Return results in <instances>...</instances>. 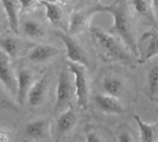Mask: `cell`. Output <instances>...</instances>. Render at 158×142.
Listing matches in <instances>:
<instances>
[{"label":"cell","mask_w":158,"mask_h":142,"mask_svg":"<svg viewBox=\"0 0 158 142\" xmlns=\"http://www.w3.org/2000/svg\"><path fill=\"white\" fill-rule=\"evenodd\" d=\"M61 51L51 44H38L32 47L28 54V59L33 63L47 62L57 56Z\"/></svg>","instance_id":"5bb4252c"},{"label":"cell","mask_w":158,"mask_h":142,"mask_svg":"<svg viewBox=\"0 0 158 142\" xmlns=\"http://www.w3.org/2000/svg\"><path fill=\"white\" fill-rule=\"evenodd\" d=\"M0 109L11 111V112H19L18 105L1 90H0Z\"/></svg>","instance_id":"603a6c76"},{"label":"cell","mask_w":158,"mask_h":142,"mask_svg":"<svg viewBox=\"0 0 158 142\" xmlns=\"http://www.w3.org/2000/svg\"><path fill=\"white\" fill-rule=\"evenodd\" d=\"M95 1H101V0H95Z\"/></svg>","instance_id":"1f68e13d"},{"label":"cell","mask_w":158,"mask_h":142,"mask_svg":"<svg viewBox=\"0 0 158 142\" xmlns=\"http://www.w3.org/2000/svg\"><path fill=\"white\" fill-rule=\"evenodd\" d=\"M22 11H31L41 6L40 0H18Z\"/></svg>","instance_id":"cb8c5ba5"},{"label":"cell","mask_w":158,"mask_h":142,"mask_svg":"<svg viewBox=\"0 0 158 142\" xmlns=\"http://www.w3.org/2000/svg\"><path fill=\"white\" fill-rule=\"evenodd\" d=\"M0 82L13 96L17 95V74L12 67L11 58L0 50Z\"/></svg>","instance_id":"ba28073f"},{"label":"cell","mask_w":158,"mask_h":142,"mask_svg":"<svg viewBox=\"0 0 158 142\" xmlns=\"http://www.w3.org/2000/svg\"><path fill=\"white\" fill-rule=\"evenodd\" d=\"M70 74L68 67L62 68L59 73L56 91V112H62L69 108L73 97H75L74 83L70 78Z\"/></svg>","instance_id":"277c9868"},{"label":"cell","mask_w":158,"mask_h":142,"mask_svg":"<svg viewBox=\"0 0 158 142\" xmlns=\"http://www.w3.org/2000/svg\"><path fill=\"white\" fill-rule=\"evenodd\" d=\"M102 8L103 12L109 13L113 18V24L109 32L119 38L137 57L138 40L136 39L133 18L128 0H114L108 5H103Z\"/></svg>","instance_id":"7a4b0ae2"},{"label":"cell","mask_w":158,"mask_h":142,"mask_svg":"<svg viewBox=\"0 0 158 142\" xmlns=\"http://www.w3.org/2000/svg\"><path fill=\"white\" fill-rule=\"evenodd\" d=\"M21 49V43L16 37L7 35L0 40V50L11 59L18 58L20 55Z\"/></svg>","instance_id":"d6986e66"},{"label":"cell","mask_w":158,"mask_h":142,"mask_svg":"<svg viewBox=\"0 0 158 142\" xmlns=\"http://www.w3.org/2000/svg\"><path fill=\"white\" fill-rule=\"evenodd\" d=\"M6 28V23H0V34L5 30Z\"/></svg>","instance_id":"f1b7e54d"},{"label":"cell","mask_w":158,"mask_h":142,"mask_svg":"<svg viewBox=\"0 0 158 142\" xmlns=\"http://www.w3.org/2000/svg\"><path fill=\"white\" fill-rule=\"evenodd\" d=\"M117 140L120 142H130L134 141V138L132 137V135L131 134V132H129L128 130H121V132H119L118 134L117 137Z\"/></svg>","instance_id":"d4e9b609"},{"label":"cell","mask_w":158,"mask_h":142,"mask_svg":"<svg viewBox=\"0 0 158 142\" xmlns=\"http://www.w3.org/2000/svg\"><path fill=\"white\" fill-rule=\"evenodd\" d=\"M33 74L27 68H22L17 73V95L16 99L19 104H23L33 84Z\"/></svg>","instance_id":"7c38bea8"},{"label":"cell","mask_w":158,"mask_h":142,"mask_svg":"<svg viewBox=\"0 0 158 142\" xmlns=\"http://www.w3.org/2000/svg\"><path fill=\"white\" fill-rule=\"evenodd\" d=\"M131 8L139 16L144 18L153 25H156L157 18L151 0H128Z\"/></svg>","instance_id":"2e32d148"},{"label":"cell","mask_w":158,"mask_h":142,"mask_svg":"<svg viewBox=\"0 0 158 142\" xmlns=\"http://www.w3.org/2000/svg\"><path fill=\"white\" fill-rule=\"evenodd\" d=\"M42 6L45 8V15L47 19L53 25H58L63 18V11L61 7L56 4V2H49L44 0H40Z\"/></svg>","instance_id":"ffe728a7"},{"label":"cell","mask_w":158,"mask_h":142,"mask_svg":"<svg viewBox=\"0 0 158 142\" xmlns=\"http://www.w3.org/2000/svg\"><path fill=\"white\" fill-rule=\"evenodd\" d=\"M58 1H59V2H61V3H66L68 0H58Z\"/></svg>","instance_id":"4dcf8cb0"},{"label":"cell","mask_w":158,"mask_h":142,"mask_svg":"<svg viewBox=\"0 0 158 142\" xmlns=\"http://www.w3.org/2000/svg\"><path fill=\"white\" fill-rule=\"evenodd\" d=\"M47 89L48 77L47 75H44L39 79L33 82L27 96V103L32 108L40 107L45 101L47 95Z\"/></svg>","instance_id":"8fae6325"},{"label":"cell","mask_w":158,"mask_h":142,"mask_svg":"<svg viewBox=\"0 0 158 142\" xmlns=\"http://www.w3.org/2000/svg\"><path fill=\"white\" fill-rule=\"evenodd\" d=\"M86 141L90 142H98L103 141L104 140L100 137V135H98V133L94 130V129H89L86 132V138H85Z\"/></svg>","instance_id":"484cf974"},{"label":"cell","mask_w":158,"mask_h":142,"mask_svg":"<svg viewBox=\"0 0 158 142\" xmlns=\"http://www.w3.org/2000/svg\"><path fill=\"white\" fill-rule=\"evenodd\" d=\"M94 101L99 110L106 115H124L127 109L119 98L106 93H97L94 95Z\"/></svg>","instance_id":"9c48e42d"},{"label":"cell","mask_w":158,"mask_h":142,"mask_svg":"<svg viewBox=\"0 0 158 142\" xmlns=\"http://www.w3.org/2000/svg\"><path fill=\"white\" fill-rule=\"evenodd\" d=\"M151 3H152V6H153V8L155 10V13L156 15V18L158 16V0H151Z\"/></svg>","instance_id":"83f0119b"},{"label":"cell","mask_w":158,"mask_h":142,"mask_svg":"<svg viewBox=\"0 0 158 142\" xmlns=\"http://www.w3.org/2000/svg\"><path fill=\"white\" fill-rule=\"evenodd\" d=\"M137 63L144 64L158 55V30L152 29L142 34L138 40Z\"/></svg>","instance_id":"52a82bcc"},{"label":"cell","mask_w":158,"mask_h":142,"mask_svg":"<svg viewBox=\"0 0 158 142\" xmlns=\"http://www.w3.org/2000/svg\"><path fill=\"white\" fill-rule=\"evenodd\" d=\"M47 130H48V123L44 118H40L31 121L28 123L25 128L26 135L33 140L44 139L47 135Z\"/></svg>","instance_id":"ac0fdd59"},{"label":"cell","mask_w":158,"mask_h":142,"mask_svg":"<svg viewBox=\"0 0 158 142\" xmlns=\"http://www.w3.org/2000/svg\"><path fill=\"white\" fill-rule=\"evenodd\" d=\"M102 4L74 10L69 15L68 33L70 35H77L82 32L91 25V20L97 13H102Z\"/></svg>","instance_id":"5b68a950"},{"label":"cell","mask_w":158,"mask_h":142,"mask_svg":"<svg viewBox=\"0 0 158 142\" xmlns=\"http://www.w3.org/2000/svg\"><path fill=\"white\" fill-rule=\"evenodd\" d=\"M104 93L121 99L126 92V81L117 75H106L102 79Z\"/></svg>","instance_id":"4fadbf2b"},{"label":"cell","mask_w":158,"mask_h":142,"mask_svg":"<svg viewBox=\"0 0 158 142\" xmlns=\"http://www.w3.org/2000/svg\"><path fill=\"white\" fill-rule=\"evenodd\" d=\"M133 118L137 122L140 131L141 141H155L158 136V122L150 124L144 122L138 115H134Z\"/></svg>","instance_id":"e0dca14e"},{"label":"cell","mask_w":158,"mask_h":142,"mask_svg":"<svg viewBox=\"0 0 158 142\" xmlns=\"http://www.w3.org/2000/svg\"><path fill=\"white\" fill-rule=\"evenodd\" d=\"M55 34L66 47V55L68 61L84 65L88 68L90 67V58L86 51L79 43V42L73 38V35L65 33L60 30H56Z\"/></svg>","instance_id":"8992f818"},{"label":"cell","mask_w":158,"mask_h":142,"mask_svg":"<svg viewBox=\"0 0 158 142\" xmlns=\"http://www.w3.org/2000/svg\"><path fill=\"white\" fill-rule=\"evenodd\" d=\"M11 139H10V135L9 133L6 132V131H3V130H0V141H9Z\"/></svg>","instance_id":"4316f807"},{"label":"cell","mask_w":158,"mask_h":142,"mask_svg":"<svg viewBox=\"0 0 158 142\" xmlns=\"http://www.w3.org/2000/svg\"><path fill=\"white\" fill-rule=\"evenodd\" d=\"M22 32L29 38L37 39L45 34V29L35 19H26L22 23Z\"/></svg>","instance_id":"44dd1931"},{"label":"cell","mask_w":158,"mask_h":142,"mask_svg":"<svg viewBox=\"0 0 158 142\" xmlns=\"http://www.w3.org/2000/svg\"><path fill=\"white\" fill-rule=\"evenodd\" d=\"M67 67L73 76L75 98L79 107L85 109L90 100V86L88 78V67L84 65L67 61Z\"/></svg>","instance_id":"3957f363"},{"label":"cell","mask_w":158,"mask_h":142,"mask_svg":"<svg viewBox=\"0 0 158 142\" xmlns=\"http://www.w3.org/2000/svg\"><path fill=\"white\" fill-rule=\"evenodd\" d=\"M89 30L94 46L104 62L132 66L135 60L137 61V57L124 43L111 32L92 25H90Z\"/></svg>","instance_id":"6da1fadb"},{"label":"cell","mask_w":158,"mask_h":142,"mask_svg":"<svg viewBox=\"0 0 158 142\" xmlns=\"http://www.w3.org/2000/svg\"><path fill=\"white\" fill-rule=\"evenodd\" d=\"M4 10L7 16V23L10 30L16 33H19V13L21 6L18 0H1Z\"/></svg>","instance_id":"9a60e30c"},{"label":"cell","mask_w":158,"mask_h":142,"mask_svg":"<svg viewBox=\"0 0 158 142\" xmlns=\"http://www.w3.org/2000/svg\"><path fill=\"white\" fill-rule=\"evenodd\" d=\"M44 1H49V2H57L58 0H44Z\"/></svg>","instance_id":"f546056e"},{"label":"cell","mask_w":158,"mask_h":142,"mask_svg":"<svg viewBox=\"0 0 158 142\" xmlns=\"http://www.w3.org/2000/svg\"><path fill=\"white\" fill-rule=\"evenodd\" d=\"M78 123V116L72 107L62 111L55 124V132L57 138H63L69 135Z\"/></svg>","instance_id":"30bf717a"},{"label":"cell","mask_w":158,"mask_h":142,"mask_svg":"<svg viewBox=\"0 0 158 142\" xmlns=\"http://www.w3.org/2000/svg\"><path fill=\"white\" fill-rule=\"evenodd\" d=\"M147 95L151 100H155L158 95V64L154 66L147 75Z\"/></svg>","instance_id":"7402d4cb"}]
</instances>
